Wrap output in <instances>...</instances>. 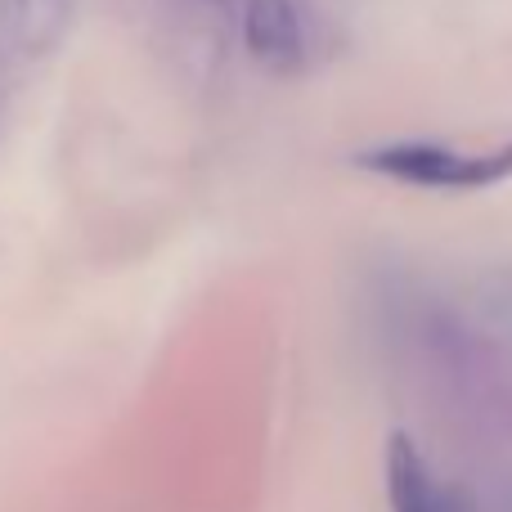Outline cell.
Here are the masks:
<instances>
[{
	"label": "cell",
	"instance_id": "3957f363",
	"mask_svg": "<svg viewBox=\"0 0 512 512\" xmlns=\"http://www.w3.org/2000/svg\"><path fill=\"white\" fill-rule=\"evenodd\" d=\"M243 45L265 68H297L306 59V23L292 0H248Z\"/></svg>",
	"mask_w": 512,
	"mask_h": 512
},
{
	"label": "cell",
	"instance_id": "7a4b0ae2",
	"mask_svg": "<svg viewBox=\"0 0 512 512\" xmlns=\"http://www.w3.org/2000/svg\"><path fill=\"white\" fill-rule=\"evenodd\" d=\"M387 504L391 512H477L459 486L441 481L414 445V436L396 432L387 441Z\"/></svg>",
	"mask_w": 512,
	"mask_h": 512
},
{
	"label": "cell",
	"instance_id": "6da1fadb",
	"mask_svg": "<svg viewBox=\"0 0 512 512\" xmlns=\"http://www.w3.org/2000/svg\"><path fill=\"white\" fill-rule=\"evenodd\" d=\"M355 167L414 189L477 194V189H495L512 180V135L486 153H463L441 140H387L355 153Z\"/></svg>",
	"mask_w": 512,
	"mask_h": 512
},
{
	"label": "cell",
	"instance_id": "277c9868",
	"mask_svg": "<svg viewBox=\"0 0 512 512\" xmlns=\"http://www.w3.org/2000/svg\"><path fill=\"white\" fill-rule=\"evenodd\" d=\"M72 0H0V27L9 45L27 59H41L68 36Z\"/></svg>",
	"mask_w": 512,
	"mask_h": 512
}]
</instances>
